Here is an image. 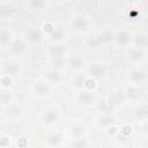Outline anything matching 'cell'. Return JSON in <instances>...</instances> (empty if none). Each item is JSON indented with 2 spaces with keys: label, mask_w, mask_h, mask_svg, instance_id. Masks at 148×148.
Returning <instances> with one entry per match:
<instances>
[{
  "label": "cell",
  "mask_w": 148,
  "mask_h": 148,
  "mask_svg": "<svg viewBox=\"0 0 148 148\" xmlns=\"http://www.w3.org/2000/svg\"><path fill=\"white\" fill-rule=\"evenodd\" d=\"M112 118L111 117H102L101 118V124L102 125H110V124H112Z\"/></svg>",
  "instance_id": "25"
},
{
  "label": "cell",
  "mask_w": 148,
  "mask_h": 148,
  "mask_svg": "<svg viewBox=\"0 0 148 148\" xmlns=\"http://www.w3.org/2000/svg\"><path fill=\"white\" fill-rule=\"evenodd\" d=\"M147 116H148V108L146 105L139 106L135 110V117L136 118H139V119H146Z\"/></svg>",
  "instance_id": "10"
},
{
  "label": "cell",
  "mask_w": 148,
  "mask_h": 148,
  "mask_svg": "<svg viewBox=\"0 0 148 148\" xmlns=\"http://www.w3.org/2000/svg\"><path fill=\"white\" fill-rule=\"evenodd\" d=\"M15 13V8L10 5H0V17L6 18Z\"/></svg>",
  "instance_id": "3"
},
{
  "label": "cell",
  "mask_w": 148,
  "mask_h": 148,
  "mask_svg": "<svg viewBox=\"0 0 148 148\" xmlns=\"http://www.w3.org/2000/svg\"><path fill=\"white\" fill-rule=\"evenodd\" d=\"M35 91L37 95H46L49 92V88L42 83H38L36 87H35Z\"/></svg>",
  "instance_id": "19"
},
{
  "label": "cell",
  "mask_w": 148,
  "mask_h": 148,
  "mask_svg": "<svg viewBox=\"0 0 148 148\" xmlns=\"http://www.w3.org/2000/svg\"><path fill=\"white\" fill-rule=\"evenodd\" d=\"M46 77L52 82H58L60 80V75L57 71H50L46 73Z\"/></svg>",
  "instance_id": "18"
},
{
  "label": "cell",
  "mask_w": 148,
  "mask_h": 148,
  "mask_svg": "<svg viewBox=\"0 0 148 148\" xmlns=\"http://www.w3.org/2000/svg\"><path fill=\"white\" fill-rule=\"evenodd\" d=\"M46 29H47L49 31H52V30H53V29H52V25H51V24H45V30H46Z\"/></svg>",
  "instance_id": "31"
},
{
  "label": "cell",
  "mask_w": 148,
  "mask_h": 148,
  "mask_svg": "<svg viewBox=\"0 0 148 148\" xmlns=\"http://www.w3.org/2000/svg\"><path fill=\"white\" fill-rule=\"evenodd\" d=\"M74 146H75L76 148H80V147H83V146H84V142H82V141H81V142H75Z\"/></svg>",
  "instance_id": "30"
},
{
  "label": "cell",
  "mask_w": 148,
  "mask_h": 148,
  "mask_svg": "<svg viewBox=\"0 0 148 148\" xmlns=\"http://www.w3.org/2000/svg\"><path fill=\"white\" fill-rule=\"evenodd\" d=\"M135 44L140 47H146L147 44H148V39H147V36L146 35H139L136 36L135 38Z\"/></svg>",
  "instance_id": "13"
},
{
  "label": "cell",
  "mask_w": 148,
  "mask_h": 148,
  "mask_svg": "<svg viewBox=\"0 0 148 148\" xmlns=\"http://www.w3.org/2000/svg\"><path fill=\"white\" fill-rule=\"evenodd\" d=\"M62 36H64V31L61 29H56L52 32V38H54V39H60Z\"/></svg>",
  "instance_id": "24"
},
{
  "label": "cell",
  "mask_w": 148,
  "mask_h": 148,
  "mask_svg": "<svg viewBox=\"0 0 148 148\" xmlns=\"http://www.w3.org/2000/svg\"><path fill=\"white\" fill-rule=\"evenodd\" d=\"M130 79L135 83H141L146 79V74L142 71H133L130 74Z\"/></svg>",
  "instance_id": "4"
},
{
  "label": "cell",
  "mask_w": 148,
  "mask_h": 148,
  "mask_svg": "<svg viewBox=\"0 0 148 148\" xmlns=\"http://www.w3.org/2000/svg\"><path fill=\"white\" fill-rule=\"evenodd\" d=\"M86 87L89 88V89H91V88L95 87V82H94L92 80H87V81H86Z\"/></svg>",
  "instance_id": "27"
},
{
  "label": "cell",
  "mask_w": 148,
  "mask_h": 148,
  "mask_svg": "<svg viewBox=\"0 0 148 148\" xmlns=\"http://www.w3.org/2000/svg\"><path fill=\"white\" fill-rule=\"evenodd\" d=\"M140 95H141V92L139 89H135V88L127 89V97L131 99H138V98H140Z\"/></svg>",
  "instance_id": "14"
},
{
  "label": "cell",
  "mask_w": 148,
  "mask_h": 148,
  "mask_svg": "<svg viewBox=\"0 0 148 148\" xmlns=\"http://www.w3.org/2000/svg\"><path fill=\"white\" fill-rule=\"evenodd\" d=\"M29 5H30L32 8H35V9H39V8H42V7L45 5V2L42 1V0H31V1L29 2Z\"/></svg>",
  "instance_id": "23"
},
{
  "label": "cell",
  "mask_w": 148,
  "mask_h": 148,
  "mask_svg": "<svg viewBox=\"0 0 148 148\" xmlns=\"http://www.w3.org/2000/svg\"><path fill=\"white\" fill-rule=\"evenodd\" d=\"M18 71H20V67L17 64H8L5 67V72L8 75H16L18 73Z\"/></svg>",
  "instance_id": "11"
},
{
  "label": "cell",
  "mask_w": 148,
  "mask_h": 148,
  "mask_svg": "<svg viewBox=\"0 0 148 148\" xmlns=\"http://www.w3.org/2000/svg\"><path fill=\"white\" fill-rule=\"evenodd\" d=\"M47 142L51 145V146H57L59 142H60V140H61V136H60V134H51V135H49L47 136Z\"/></svg>",
  "instance_id": "15"
},
{
  "label": "cell",
  "mask_w": 148,
  "mask_h": 148,
  "mask_svg": "<svg viewBox=\"0 0 148 148\" xmlns=\"http://www.w3.org/2000/svg\"><path fill=\"white\" fill-rule=\"evenodd\" d=\"M10 40V34L7 31L0 32V44H7Z\"/></svg>",
  "instance_id": "21"
},
{
  "label": "cell",
  "mask_w": 148,
  "mask_h": 148,
  "mask_svg": "<svg viewBox=\"0 0 148 148\" xmlns=\"http://www.w3.org/2000/svg\"><path fill=\"white\" fill-rule=\"evenodd\" d=\"M131 130H132V128H131L130 126H125L124 130H123V132H124L125 134H128V133H131Z\"/></svg>",
  "instance_id": "29"
},
{
  "label": "cell",
  "mask_w": 148,
  "mask_h": 148,
  "mask_svg": "<svg viewBox=\"0 0 148 148\" xmlns=\"http://www.w3.org/2000/svg\"><path fill=\"white\" fill-rule=\"evenodd\" d=\"M116 39H117V42H118L119 44H126V43H128L130 39H131V34L127 32V31H120V32L117 34Z\"/></svg>",
  "instance_id": "6"
},
{
  "label": "cell",
  "mask_w": 148,
  "mask_h": 148,
  "mask_svg": "<svg viewBox=\"0 0 148 148\" xmlns=\"http://www.w3.org/2000/svg\"><path fill=\"white\" fill-rule=\"evenodd\" d=\"M72 25L75 30H79V31H82V30H86L87 27H88V21L83 17V16H77L73 20L72 22Z\"/></svg>",
  "instance_id": "1"
},
{
  "label": "cell",
  "mask_w": 148,
  "mask_h": 148,
  "mask_svg": "<svg viewBox=\"0 0 148 148\" xmlns=\"http://www.w3.org/2000/svg\"><path fill=\"white\" fill-rule=\"evenodd\" d=\"M128 57L133 60H139V59H142L143 58V53L139 50H130L128 52Z\"/></svg>",
  "instance_id": "17"
},
{
  "label": "cell",
  "mask_w": 148,
  "mask_h": 148,
  "mask_svg": "<svg viewBox=\"0 0 148 148\" xmlns=\"http://www.w3.org/2000/svg\"><path fill=\"white\" fill-rule=\"evenodd\" d=\"M21 108L20 106H12V108H9L8 109V111H7V113L9 114V116H13V117H16V116H18V114H21Z\"/></svg>",
  "instance_id": "22"
},
{
  "label": "cell",
  "mask_w": 148,
  "mask_h": 148,
  "mask_svg": "<svg viewBox=\"0 0 148 148\" xmlns=\"http://www.w3.org/2000/svg\"><path fill=\"white\" fill-rule=\"evenodd\" d=\"M2 82H3V84H5V86H8V84L10 83V79H9L8 76H5V77L2 79Z\"/></svg>",
  "instance_id": "28"
},
{
  "label": "cell",
  "mask_w": 148,
  "mask_h": 148,
  "mask_svg": "<svg viewBox=\"0 0 148 148\" xmlns=\"http://www.w3.org/2000/svg\"><path fill=\"white\" fill-rule=\"evenodd\" d=\"M89 73L95 77H102L105 74V67L103 66H92L89 68Z\"/></svg>",
  "instance_id": "5"
},
{
  "label": "cell",
  "mask_w": 148,
  "mask_h": 148,
  "mask_svg": "<svg viewBox=\"0 0 148 148\" xmlns=\"http://www.w3.org/2000/svg\"><path fill=\"white\" fill-rule=\"evenodd\" d=\"M49 52H50L51 56H54L56 58H58V57H60L62 54L64 47H62V45H52V46H50Z\"/></svg>",
  "instance_id": "9"
},
{
  "label": "cell",
  "mask_w": 148,
  "mask_h": 148,
  "mask_svg": "<svg viewBox=\"0 0 148 148\" xmlns=\"http://www.w3.org/2000/svg\"><path fill=\"white\" fill-rule=\"evenodd\" d=\"M6 143H7V140H6V138H3V139L1 140V145H2V146H5Z\"/></svg>",
  "instance_id": "32"
},
{
  "label": "cell",
  "mask_w": 148,
  "mask_h": 148,
  "mask_svg": "<svg viewBox=\"0 0 148 148\" xmlns=\"http://www.w3.org/2000/svg\"><path fill=\"white\" fill-rule=\"evenodd\" d=\"M92 98H94V95L91 92H88V91H84L80 95V101L82 103H89Z\"/></svg>",
  "instance_id": "20"
},
{
  "label": "cell",
  "mask_w": 148,
  "mask_h": 148,
  "mask_svg": "<svg viewBox=\"0 0 148 148\" xmlns=\"http://www.w3.org/2000/svg\"><path fill=\"white\" fill-rule=\"evenodd\" d=\"M27 38L30 43H37L42 39V34L37 29H30L27 32Z\"/></svg>",
  "instance_id": "2"
},
{
  "label": "cell",
  "mask_w": 148,
  "mask_h": 148,
  "mask_svg": "<svg viewBox=\"0 0 148 148\" xmlns=\"http://www.w3.org/2000/svg\"><path fill=\"white\" fill-rule=\"evenodd\" d=\"M103 148H114V146H112V145H105Z\"/></svg>",
  "instance_id": "33"
},
{
  "label": "cell",
  "mask_w": 148,
  "mask_h": 148,
  "mask_svg": "<svg viewBox=\"0 0 148 148\" xmlns=\"http://www.w3.org/2000/svg\"><path fill=\"white\" fill-rule=\"evenodd\" d=\"M69 65H71L73 68L80 67V66L82 65V59H81V57H79V56H73V57H71V59H69Z\"/></svg>",
  "instance_id": "16"
},
{
  "label": "cell",
  "mask_w": 148,
  "mask_h": 148,
  "mask_svg": "<svg viewBox=\"0 0 148 148\" xmlns=\"http://www.w3.org/2000/svg\"><path fill=\"white\" fill-rule=\"evenodd\" d=\"M58 119V113L56 111H47L44 116V121L45 123H53Z\"/></svg>",
  "instance_id": "12"
},
{
  "label": "cell",
  "mask_w": 148,
  "mask_h": 148,
  "mask_svg": "<svg viewBox=\"0 0 148 148\" xmlns=\"http://www.w3.org/2000/svg\"><path fill=\"white\" fill-rule=\"evenodd\" d=\"M82 132H83V130H82L81 127H79V126H75V127H73V133H74V134H76V135H80Z\"/></svg>",
  "instance_id": "26"
},
{
  "label": "cell",
  "mask_w": 148,
  "mask_h": 148,
  "mask_svg": "<svg viewBox=\"0 0 148 148\" xmlns=\"http://www.w3.org/2000/svg\"><path fill=\"white\" fill-rule=\"evenodd\" d=\"M112 38H113L112 32L105 31V32H103L102 35H99V36L96 38V43H97V44H101V43H109V42L112 40Z\"/></svg>",
  "instance_id": "7"
},
{
  "label": "cell",
  "mask_w": 148,
  "mask_h": 148,
  "mask_svg": "<svg viewBox=\"0 0 148 148\" xmlns=\"http://www.w3.org/2000/svg\"><path fill=\"white\" fill-rule=\"evenodd\" d=\"M10 49H12V51L13 52H15V53H21L24 49H25V44L22 42V40H15L13 44H12V46H10Z\"/></svg>",
  "instance_id": "8"
}]
</instances>
